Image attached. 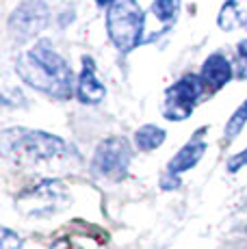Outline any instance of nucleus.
Masks as SVG:
<instances>
[{
	"instance_id": "nucleus-16",
	"label": "nucleus",
	"mask_w": 247,
	"mask_h": 249,
	"mask_svg": "<svg viewBox=\"0 0 247 249\" xmlns=\"http://www.w3.org/2000/svg\"><path fill=\"white\" fill-rule=\"evenodd\" d=\"M236 54H239V78L247 80V39H241L236 44Z\"/></svg>"
},
{
	"instance_id": "nucleus-12",
	"label": "nucleus",
	"mask_w": 247,
	"mask_h": 249,
	"mask_svg": "<svg viewBox=\"0 0 247 249\" xmlns=\"http://www.w3.org/2000/svg\"><path fill=\"white\" fill-rule=\"evenodd\" d=\"M165 137H167V132L163 128L154 126V124H145L135 132V145L139 147V152H152L163 145Z\"/></svg>"
},
{
	"instance_id": "nucleus-17",
	"label": "nucleus",
	"mask_w": 247,
	"mask_h": 249,
	"mask_svg": "<svg viewBox=\"0 0 247 249\" xmlns=\"http://www.w3.org/2000/svg\"><path fill=\"white\" fill-rule=\"evenodd\" d=\"M245 165H247V147H245L243 152L234 154L230 160H228V171H230V174H236V171H241Z\"/></svg>"
},
{
	"instance_id": "nucleus-3",
	"label": "nucleus",
	"mask_w": 247,
	"mask_h": 249,
	"mask_svg": "<svg viewBox=\"0 0 247 249\" xmlns=\"http://www.w3.org/2000/svg\"><path fill=\"white\" fill-rule=\"evenodd\" d=\"M106 31L120 52H130L143 39L145 13L137 0H115L106 13Z\"/></svg>"
},
{
	"instance_id": "nucleus-10",
	"label": "nucleus",
	"mask_w": 247,
	"mask_h": 249,
	"mask_svg": "<svg viewBox=\"0 0 247 249\" xmlns=\"http://www.w3.org/2000/svg\"><path fill=\"white\" fill-rule=\"evenodd\" d=\"M232 78V65L228 61L226 54L215 52L211 54L202 65V80L206 85H211L212 89H221L223 85H228Z\"/></svg>"
},
{
	"instance_id": "nucleus-2",
	"label": "nucleus",
	"mask_w": 247,
	"mask_h": 249,
	"mask_svg": "<svg viewBox=\"0 0 247 249\" xmlns=\"http://www.w3.org/2000/svg\"><path fill=\"white\" fill-rule=\"evenodd\" d=\"M0 141L2 154L16 160H50L65 152L63 139L28 128H7Z\"/></svg>"
},
{
	"instance_id": "nucleus-7",
	"label": "nucleus",
	"mask_w": 247,
	"mask_h": 249,
	"mask_svg": "<svg viewBox=\"0 0 247 249\" xmlns=\"http://www.w3.org/2000/svg\"><path fill=\"white\" fill-rule=\"evenodd\" d=\"M48 4L44 0H22L9 16V33L16 41L33 39L48 24Z\"/></svg>"
},
{
	"instance_id": "nucleus-9",
	"label": "nucleus",
	"mask_w": 247,
	"mask_h": 249,
	"mask_svg": "<svg viewBox=\"0 0 247 249\" xmlns=\"http://www.w3.org/2000/svg\"><path fill=\"white\" fill-rule=\"evenodd\" d=\"M204 152H206V143H204L199 137L191 139V141H189L184 147H180L178 154L167 162V174L169 176H180V174H184V171L193 169V167L202 160Z\"/></svg>"
},
{
	"instance_id": "nucleus-4",
	"label": "nucleus",
	"mask_w": 247,
	"mask_h": 249,
	"mask_svg": "<svg viewBox=\"0 0 247 249\" xmlns=\"http://www.w3.org/2000/svg\"><path fill=\"white\" fill-rule=\"evenodd\" d=\"M130 160H132V152L126 139L108 137L98 143L96 154H93V160H91V169L100 178L122 180L126 176Z\"/></svg>"
},
{
	"instance_id": "nucleus-5",
	"label": "nucleus",
	"mask_w": 247,
	"mask_h": 249,
	"mask_svg": "<svg viewBox=\"0 0 247 249\" xmlns=\"http://www.w3.org/2000/svg\"><path fill=\"white\" fill-rule=\"evenodd\" d=\"M65 204H68V193L59 180H44L18 197V206L31 217H50L63 210Z\"/></svg>"
},
{
	"instance_id": "nucleus-18",
	"label": "nucleus",
	"mask_w": 247,
	"mask_h": 249,
	"mask_svg": "<svg viewBox=\"0 0 247 249\" xmlns=\"http://www.w3.org/2000/svg\"><path fill=\"white\" fill-rule=\"evenodd\" d=\"M96 2L100 4V7H104V4H108V7H111V4L115 2V0H96Z\"/></svg>"
},
{
	"instance_id": "nucleus-8",
	"label": "nucleus",
	"mask_w": 247,
	"mask_h": 249,
	"mask_svg": "<svg viewBox=\"0 0 247 249\" xmlns=\"http://www.w3.org/2000/svg\"><path fill=\"white\" fill-rule=\"evenodd\" d=\"M76 93L83 104H98L106 95V89L96 76V63L91 56H83V70L76 80Z\"/></svg>"
},
{
	"instance_id": "nucleus-15",
	"label": "nucleus",
	"mask_w": 247,
	"mask_h": 249,
	"mask_svg": "<svg viewBox=\"0 0 247 249\" xmlns=\"http://www.w3.org/2000/svg\"><path fill=\"white\" fill-rule=\"evenodd\" d=\"M0 249H22V236H18L13 230H0Z\"/></svg>"
},
{
	"instance_id": "nucleus-1",
	"label": "nucleus",
	"mask_w": 247,
	"mask_h": 249,
	"mask_svg": "<svg viewBox=\"0 0 247 249\" xmlns=\"http://www.w3.org/2000/svg\"><path fill=\"white\" fill-rule=\"evenodd\" d=\"M16 71L31 87L59 100L72 98L74 74L65 59L54 50L48 39L37 41L28 52L16 61Z\"/></svg>"
},
{
	"instance_id": "nucleus-6",
	"label": "nucleus",
	"mask_w": 247,
	"mask_h": 249,
	"mask_svg": "<svg viewBox=\"0 0 247 249\" xmlns=\"http://www.w3.org/2000/svg\"><path fill=\"white\" fill-rule=\"evenodd\" d=\"M206 83L202 80V76H184L178 83H174L172 87L165 91V107L163 115L169 122H182V119L191 117L193 107L199 100V95L204 93Z\"/></svg>"
},
{
	"instance_id": "nucleus-13",
	"label": "nucleus",
	"mask_w": 247,
	"mask_h": 249,
	"mask_svg": "<svg viewBox=\"0 0 247 249\" xmlns=\"http://www.w3.org/2000/svg\"><path fill=\"white\" fill-rule=\"evenodd\" d=\"M180 7H182V0H154L152 2V13L163 24H174L178 20Z\"/></svg>"
},
{
	"instance_id": "nucleus-11",
	"label": "nucleus",
	"mask_w": 247,
	"mask_h": 249,
	"mask_svg": "<svg viewBox=\"0 0 247 249\" xmlns=\"http://www.w3.org/2000/svg\"><path fill=\"white\" fill-rule=\"evenodd\" d=\"M221 31H234L245 24L247 26V0H226L217 16Z\"/></svg>"
},
{
	"instance_id": "nucleus-14",
	"label": "nucleus",
	"mask_w": 247,
	"mask_h": 249,
	"mask_svg": "<svg viewBox=\"0 0 247 249\" xmlns=\"http://www.w3.org/2000/svg\"><path fill=\"white\" fill-rule=\"evenodd\" d=\"M245 124H247V100L241 104L239 108H236L234 115L228 119V124H226V139H236L241 132H243Z\"/></svg>"
}]
</instances>
